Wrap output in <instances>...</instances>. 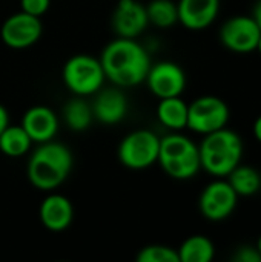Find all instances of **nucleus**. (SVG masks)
Wrapping results in <instances>:
<instances>
[{
	"label": "nucleus",
	"instance_id": "nucleus-1",
	"mask_svg": "<svg viewBox=\"0 0 261 262\" xmlns=\"http://www.w3.org/2000/svg\"><path fill=\"white\" fill-rule=\"evenodd\" d=\"M105 77L118 88H132L146 80L151 68L148 52L134 38L118 37L102 52Z\"/></svg>",
	"mask_w": 261,
	"mask_h": 262
},
{
	"label": "nucleus",
	"instance_id": "nucleus-11",
	"mask_svg": "<svg viewBox=\"0 0 261 262\" xmlns=\"http://www.w3.org/2000/svg\"><path fill=\"white\" fill-rule=\"evenodd\" d=\"M145 81L148 83L149 91L160 100L180 97L186 88L185 71L172 61H160L157 64H151Z\"/></svg>",
	"mask_w": 261,
	"mask_h": 262
},
{
	"label": "nucleus",
	"instance_id": "nucleus-18",
	"mask_svg": "<svg viewBox=\"0 0 261 262\" xmlns=\"http://www.w3.org/2000/svg\"><path fill=\"white\" fill-rule=\"evenodd\" d=\"M180 262H211L215 256L214 243L205 235H192L180 246Z\"/></svg>",
	"mask_w": 261,
	"mask_h": 262
},
{
	"label": "nucleus",
	"instance_id": "nucleus-13",
	"mask_svg": "<svg viewBox=\"0 0 261 262\" xmlns=\"http://www.w3.org/2000/svg\"><path fill=\"white\" fill-rule=\"evenodd\" d=\"M178 21L191 29L202 31L214 23L220 11V0H178Z\"/></svg>",
	"mask_w": 261,
	"mask_h": 262
},
{
	"label": "nucleus",
	"instance_id": "nucleus-2",
	"mask_svg": "<svg viewBox=\"0 0 261 262\" xmlns=\"http://www.w3.org/2000/svg\"><path fill=\"white\" fill-rule=\"evenodd\" d=\"M72 169L71 150L52 140L38 143V147L31 154L26 173L29 183L40 190L49 192L66 181Z\"/></svg>",
	"mask_w": 261,
	"mask_h": 262
},
{
	"label": "nucleus",
	"instance_id": "nucleus-25",
	"mask_svg": "<svg viewBox=\"0 0 261 262\" xmlns=\"http://www.w3.org/2000/svg\"><path fill=\"white\" fill-rule=\"evenodd\" d=\"M235 262H261V255L257 246H242L235 250V255L232 258Z\"/></svg>",
	"mask_w": 261,
	"mask_h": 262
},
{
	"label": "nucleus",
	"instance_id": "nucleus-22",
	"mask_svg": "<svg viewBox=\"0 0 261 262\" xmlns=\"http://www.w3.org/2000/svg\"><path fill=\"white\" fill-rule=\"evenodd\" d=\"M146 14L149 23L158 28H171L178 21L177 3L172 0H152L146 5Z\"/></svg>",
	"mask_w": 261,
	"mask_h": 262
},
{
	"label": "nucleus",
	"instance_id": "nucleus-27",
	"mask_svg": "<svg viewBox=\"0 0 261 262\" xmlns=\"http://www.w3.org/2000/svg\"><path fill=\"white\" fill-rule=\"evenodd\" d=\"M252 18L255 20V23L258 25V28L261 29V0H258L254 5V11H252Z\"/></svg>",
	"mask_w": 261,
	"mask_h": 262
},
{
	"label": "nucleus",
	"instance_id": "nucleus-4",
	"mask_svg": "<svg viewBox=\"0 0 261 262\" xmlns=\"http://www.w3.org/2000/svg\"><path fill=\"white\" fill-rule=\"evenodd\" d=\"M174 180H189L202 169L198 146L185 135L171 134L160 138L158 161Z\"/></svg>",
	"mask_w": 261,
	"mask_h": 262
},
{
	"label": "nucleus",
	"instance_id": "nucleus-16",
	"mask_svg": "<svg viewBox=\"0 0 261 262\" xmlns=\"http://www.w3.org/2000/svg\"><path fill=\"white\" fill-rule=\"evenodd\" d=\"M38 216L45 229L51 232H63L74 220V207L66 196L51 193L42 201Z\"/></svg>",
	"mask_w": 261,
	"mask_h": 262
},
{
	"label": "nucleus",
	"instance_id": "nucleus-20",
	"mask_svg": "<svg viewBox=\"0 0 261 262\" xmlns=\"http://www.w3.org/2000/svg\"><path fill=\"white\" fill-rule=\"evenodd\" d=\"M228 181L238 196H252L261 189V175L258 170L242 163L228 175Z\"/></svg>",
	"mask_w": 261,
	"mask_h": 262
},
{
	"label": "nucleus",
	"instance_id": "nucleus-23",
	"mask_svg": "<svg viewBox=\"0 0 261 262\" xmlns=\"http://www.w3.org/2000/svg\"><path fill=\"white\" fill-rule=\"evenodd\" d=\"M135 259L138 262H180L178 252L175 249L162 244L143 247L135 256Z\"/></svg>",
	"mask_w": 261,
	"mask_h": 262
},
{
	"label": "nucleus",
	"instance_id": "nucleus-14",
	"mask_svg": "<svg viewBox=\"0 0 261 262\" xmlns=\"http://www.w3.org/2000/svg\"><path fill=\"white\" fill-rule=\"evenodd\" d=\"M94 118L103 124H117L120 123L128 112V98L120 91V88L98 89L95 92L94 103L91 104Z\"/></svg>",
	"mask_w": 261,
	"mask_h": 262
},
{
	"label": "nucleus",
	"instance_id": "nucleus-24",
	"mask_svg": "<svg viewBox=\"0 0 261 262\" xmlns=\"http://www.w3.org/2000/svg\"><path fill=\"white\" fill-rule=\"evenodd\" d=\"M51 6V0H20V9L26 14L40 17Z\"/></svg>",
	"mask_w": 261,
	"mask_h": 262
},
{
	"label": "nucleus",
	"instance_id": "nucleus-3",
	"mask_svg": "<svg viewBox=\"0 0 261 262\" xmlns=\"http://www.w3.org/2000/svg\"><path fill=\"white\" fill-rule=\"evenodd\" d=\"M198 150L202 167L217 178H226L242 163L243 141L234 130L223 127L205 135Z\"/></svg>",
	"mask_w": 261,
	"mask_h": 262
},
{
	"label": "nucleus",
	"instance_id": "nucleus-6",
	"mask_svg": "<svg viewBox=\"0 0 261 262\" xmlns=\"http://www.w3.org/2000/svg\"><path fill=\"white\" fill-rule=\"evenodd\" d=\"M160 138L146 129H140L126 135L118 146L120 163L134 170H142L158 161Z\"/></svg>",
	"mask_w": 261,
	"mask_h": 262
},
{
	"label": "nucleus",
	"instance_id": "nucleus-29",
	"mask_svg": "<svg viewBox=\"0 0 261 262\" xmlns=\"http://www.w3.org/2000/svg\"><path fill=\"white\" fill-rule=\"evenodd\" d=\"M255 51H258L261 55V34H260V38H258V43H257V49Z\"/></svg>",
	"mask_w": 261,
	"mask_h": 262
},
{
	"label": "nucleus",
	"instance_id": "nucleus-21",
	"mask_svg": "<svg viewBox=\"0 0 261 262\" xmlns=\"http://www.w3.org/2000/svg\"><path fill=\"white\" fill-rule=\"evenodd\" d=\"M32 140L22 126H8L0 134V152L6 157L18 158L29 152Z\"/></svg>",
	"mask_w": 261,
	"mask_h": 262
},
{
	"label": "nucleus",
	"instance_id": "nucleus-17",
	"mask_svg": "<svg viewBox=\"0 0 261 262\" xmlns=\"http://www.w3.org/2000/svg\"><path fill=\"white\" fill-rule=\"evenodd\" d=\"M157 117L171 130L188 127V104L180 97L162 98L157 106Z\"/></svg>",
	"mask_w": 261,
	"mask_h": 262
},
{
	"label": "nucleus",
	"instance_id": "nucleus-9",
	"mask_svg": "<svg viewBox=\"0 0 261 262\" xmlns=\"http://www.w3.org/2000/svg\"><path fill=\"white\" fill-rule=\"evenodd\" d=\"M261 29L252 15H234L220 28L222 45L237 54H249L257 49Z\"/></svg>",
	"mask_w": 261,
	"mask_h": 262
},
{
	"label": "nucleus",
	"instance_id": "nucleus-12",
	"mask_svg": "<svg viewBox=\"0 0 261 262\" xmlns=\"http://www.w3.org/2000/svg\"><path fill=\"white\" fill-rule=\"evenodd\" d=\"M146 6L137 0H118L112 14V28L118 37L135 38L148 26Z\"/></svg>",
	"mask_w": 261,
	"mask_h": 262
},
{
	"label": "nucleus",
	"instance_id": "nucleus-30",
	"mask_svg": "<svg viewBox=\"0 0 261 262\" xmlns=\"http://www.w3.org/2000/svg\"><path fill=\"white\" fill-rule=\"evenodd\" d=\"M257 249H258V252H260L261 255V236L258 238V241H257Z\"/></svg>",
	"mask_w": 261,
	"mask_h": 262
},
{
	"label": "nucleus",
	"instance_id": "nucleus-15",
	"mask_svg": "<svg viewBox=\"0 0 261 262\" xmlns=\"http://www.w3.org/2000/svg\"><path fill=\"white\" fill-rule=\"evenodd\" d=\"M32 143H45L55 137L58 129V118L52 109L46 106H34L28 109L20 124Z\"/></svg>",
	"mask_w": 261,
	"mask_h": 262
},
{
	"label": "nucleus",
	"instance_id": "nucleus-26",
	"mask_svg": "<svg viewBox=\"0 0 261 262\" xmlns=\"http://www.w3.org/2000/svg\"><path fill=\"white\" fill-rule=\"evenodd\" d=\"M9 126V115L3 104H0V134Z\"/></svg>",
	"mask_w": 261,
	"mask_h": 262
},
{
	"label": "nucleus",
	"instance_id": "nucleus-7",
	"mask_svg": "<svg viewBox=\"0 0 261 262\" xmlns=\"http://www.w3.org/2000/svg\"><path fill=\"white\" fill-rule=\"evenodd\" d=\"M229 106L218 97L203 95L188 104V127L197 134L208 135L228 126Z\"/></svg>",
	"mask_w": 261,
	"mask_h": 262
},
{
	"label": "nucleus",
	"instance_id": "nucleus-19",
	"mask_svg": "<svg viewBox=\"0 0 261 262\" xmlns=\"http://www.w3.org/2000/svg\"><path fill=\"white\" fill-rule=\"evenodd\" d=\"M63 118L66 126L74 130V132H83L86 130L92 120H94V114H92V107L88 101L83 100V97L75 95V98L69 100L63 109Z\"/></svg>",
	"mask_w": 261,
	"mask_h": 262
},
{
	"label": "nucleus",
	"instance_id": "nucleus-10",
	"mask_svg": "<svg viewBox=\"0 0 261 262\" xmlns=\"http://www.w3.org/2000/svg\"><path fill=\"white\" fill-rule=\"evenodd\" d=\"M43 26L40 17L26 14L23 11L9 15L0 29L2 40L12 49H25L35 45L42 35Z\"/></svg>",
	"mask_w": 261,
	"mask_h": 262
},
{
	"label": "nucleus",
	"instance_id": "nucleus-28",
	"mask_svg": "<svg viewBox=\"0 0 261 262\" xmlns=\"http://www.w3.org/2000/svg\"><path fill=\"white\" fill-rule=\"evenodd\" d=\"M252 132H254V137L255 140L261 143V115L257 117V120L254 121V127H252Z\"/></svg>",
	"mask_w": 261,
	"mask_h": 262
},
{
	"label": "nucleus",
	"instance_id": "nucleus-5",
	"mask_svg": "<svg viewBox=\"0 0 261 262\" xmlns=\"http://www.w3.org/2000/svg\"><path fill=\"white\" fill-rule=\"evenodd\" d=\"M105 71L98 58L88 54L71 57L63 66V83L75 95L86 97L102 89Z\"/></svg>",
	"mask_w": 261,
	"mask_h": 262
},
{
	"label": "nucleus",
	"instance_id": "nucleus-8",
	"mask_svg": "<svg viewBox=\"0 0 261 262\" xmlns=\"http://www.w3.org/2000/svg\"><path fill=\"white\" fill-rule=\"evenodd\" d=\"M238 203V195L228 180L209 183L200 195L198 207L202 215L209 221H223L229 218Z\"/></svg>",
	"mask_w": 261,
	"mask_h": 262
}]
</instances>
